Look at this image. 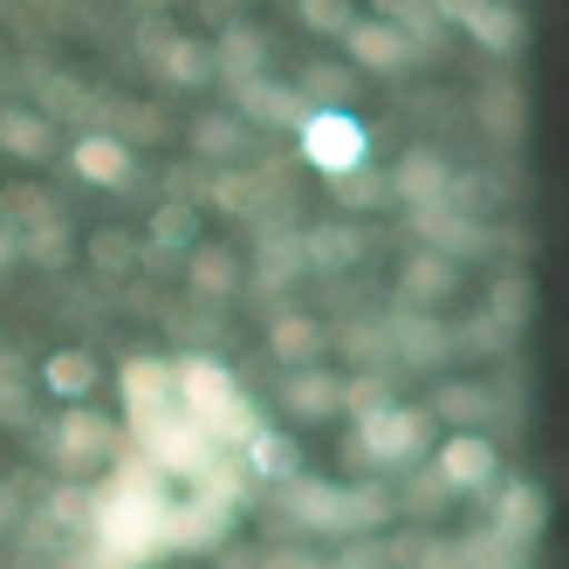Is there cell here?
Listing matches in <instances>:
<instances>
[{
  "label": "cell",
  "instance_id": "obj_46",
  "mask_svg": "<svg viewBox=\"0 0 569 569\" xmlns=\"http://www.w3.org/2000/svg\"><path fill=\"white\" fill-rule=\"evenodd\" d=\"M378 405H391V391H385V378H378V371H363V378H350V385H343V412H350V419L378 412Z\"/></svg>",
  "mask_w": 569,
  "mask_h": 569
},
{
  "label": "cell",
  "instance_id": "obj_15",
  "mask_svg": "<svg viewBox=\"0 0 569 569\" xmlns=\"http://www.w3.org/2000/svg\"><path fill=\"white\" fill-rule=\"evenodd\" d=\"M281 405H289L296 419L322 426V419H337V412H343V378H337V371H322V357H316V363H296L289 385H281Z\"/></svg>",
  "mask_w": 569,
  "mask_h": 569
},
{
  "label": "cell",
  "instance_id": "obj_38",
  "mask_svg": "<svg viewBox=\"0 0 569 569\" xmlns=\"http://www.w3.org/2000/svg\"><path fill=\"white\" fill-rule=\"evenodd\" d=\"M0 220L21 233V227L56 220V207H49V192H42V186H8V192H0Z\"/></svg>",
  "mask_w": 569,
  "mask_h": 569
},
{
  "label": "cell",
  "instance_id": "obj_36",
  "mask_svg": "<svg viewBox=\"0 0 569 569\" xmlns=\"http://www.w3.org/2000/svg\"><path fill=\"white\" fill-rule=\"evenodd\" d=\"M83 254H90V268H97V274L124 281V274L138 268V240H131L124 227H103V233H90V248H83Z\"/></svg>",
  "mask_w": 569,
  "mask_h": 569
},
{
  "label": "cell",
  "instance_id": "obj_31",
  "mask_svg": "<svg viewBox=\"0 0 569 569\" xmlns=\"http://www.w3.org/2000/svg\"><path fill=\"white\" fill-rule=\"evenodd\" d=\"M296 274H309L302 233H268V240H261V261H254V281H261V289H289Z\"/></svg>",
  "mask_w": 569,
  "mask_h": 569
},
{
  "label": "cell",
  "instance_id": "obj_50",
  "mask_svg": "<svg viewBox=\"0 0 569 569\" xmlns=\"http://www.w3.org/2000/svg\"><path fill=\"white\" fill-rule=\"evenodd\" d=\"M480 117H495L501 131H515V97H495V103H480Z\"/></svg>",
  "mask_w": 569,
  "mask_h": 569
},
{
  "label": "cell",
  "instance_id": "obj_27",
  "mask_svg": "<svg viewBox=\"0 0 569 569\" xmlns=\"http://www.w3.org/2000/svg\"><path fill=\"white\" fill-rule=\"evenodd\" d=\"M426 412H432V419H453L460 432H473L480 419H495L501 405H495V391H487V385H439Z\"/></svg>",
  "mask_w": 569,
  "mask_h": 569
},
{
  "label": "cell",
  "instance_id": "obj_8",
  "mask_svg": "<svg viewBox=\"0 0 569 569\" xmlns=\"http://www.w3.org/2000/svg\"><path fill=\"white\" fill-rule=\"evenodd\" d=\"M439 480L453 487V495H487V487L501 480V453H495V439L487 432H453L439 446Z\"/></svg>",
  "mask_w": 569,
  "mask_h": 569
},
{
  "label": "cell",
  "instance_id": "obj_14",
  "mask_svg": "<svg viewBox=\"0 0 569 569\" xmlns=\"http://www.w3.org/2000/svg\"><path fill=\"white\" fill-rule=\"evenodd\" d=\"M446 179H453V172H446V158L432 151V144H412V151H405L398 158V172L385 179L391 186V199H398V207H439V199H446Z\"/></svg>",
  "mask_w": 569,
  "mask_h": 569
},
{
  "label": "cell",
  "instance_id": "obj_39",
  "mask_svg": "<svg viewBox=\"0 0 569 569\" xmlns=\"http://www.w3.org/2000/svg\"><path fill=\"white\" fill-rule=\"evenodd\" d=\"M199 426H207V439H213V446H240V439H248L261 419H254V405L233 391V398L220 405V412H213V419H199Z\"/></svg>",
  "mask_w": 569,
  "mask_h": 569
},
{
  "label": "cell",
  "instance_id": "obj_34",
  "mask_svg": "<svg viewBox=\"0 0 569 569\" xmlns=\"http://www.w3.org/2000/svg\"><path fill=\"white\" fill-rule=\"evenodd\" d=\"M446 213H467V220H487L501 207V179H487V172H467V179H446V199H439Z\"/></svg>",
  "mask_w": 569,
  "mask_h": 569
},
{
  "label": "cell",
  "instance_id": "obj_48",
  "mask_svg": "<svg viewBox=\"0 0 569 569\" xmlns=\"http://www.w3.org/2000/svg\"><path fill=\"white\" fill-rule=\"evenodd\" d=\"M14 528H21V501H14V487L0 480V536H14Z\"/></svg>",
  "mask_w": 569,
  "mask_h": 569
},
{
  "label": "cell",
  "instance_id": "obj_37",
  "mask_svg": "<svg viewBox=\"0 0 569 569\" xmlns=\"http://www.w3.org/2000/svg\"><path fill=\"white\" fill-rule=\"evenodd\" d=\"M199 240V213L186 207V199H166V207L151 213V248H172V254H186Z\"/></svg>",
  "mask_w": 569,
  "mask_h": 569
},
{
  "label": "cell",
  "instance_id": "obj_1",
  "mask_svg": "<svg viewBox=\"0 0 569 569\" xmlns=\"http://www.w3.org/2000/svg\"><path fill=\"white\" fill-rule=\"evenodd\" d=\"M166 473H158L151 460H131V467H117L110 487L97 495V521H90V536H97V562L110 569H144L151 556H166Z\"/></svg>",
  "mask_w": 569,
  "mask_h": 569
},
{
  "label": "cell",
  "instance_id": "obj_52",
  "mask_svg": "<svg viewBox=\"0 0 569 569\" xmlns=\"http://www.w3.org/2000/svg\"><path fill=\"white\" fill-rule=\"evenodd\" d=\"M56 569H103L97 556H69V562H56Z\"/></svg>",
  "mask_w": 569,
  "mask_h": 569
},
{
  "label": "cell",
  "instance_id": "obj_25",
  "mask_svg": "<svg viewBox=\"0 0 569 569\" xmlns=\"http://www.w3.org/2000/svg\"><path fill=\"white\" fill-rule=\"evenodd\" d=\"M34 385H42L49 398H90L97 391V357L90 350H56L42 371H34Z\"/></svg>",
  "mask_w": 569,
  "mask_h": 569
},
{
  "label": "cell",
  "instance_id": "obj_45",
  "mask_svg": "<svg viewBox=\"0 0 569 569\" xmlns=\"http://www.w3.org/2000/svg\"><path fill=\"white\" fill-rule=\"evenodd\" d=\"M412 569H473V556L460 549V542H446V536H432V542H412V556H405Z\"/></svg>",
  "mask_w": 569,
  "mask_h": 569
},
{
  "label": "cell",
  "instance_id": "obj_2",
  "mask_svg": "<svg viewBox=\"0 0 569 569\" xmlns=\"http://www.w3.org/2000/svg\"><path fill=\"white\" fill-rule=\"evenodd\" d=\"M131 439H138V453L158 473H192L207 453H220V446L207 439V426L186 419L179 405H144V412H131Z\"/></svg>",
  "mask_w": 569,
  "mask_h": 569
},
{
  "label": "cell",
  "instance_id": "obj_19",
  "mask_svg": "<svg viewBox=\"0 0 569 569\" xmlns=\"http://www.w3.org/2000/svg\"><path fill=\"white\" fill-rule=\"evenodd\" d=\"M0 151L21 158V166H42V158H56V117H49V110L8 103V110H0Z\"/></svg>",
  "mask_w": 569,
  "mask_h": 569
},
{
  "label": "cell",
  "instance_id": "obj_32",
  "mask_svg": "<svg viewBox=\"0 0 569 569\" xmlns=\"http://www.w3.org/2000/svg\"><path fill=\"white\" fill-rule=\"evenodd\" d=\"M124 405H131V412H144V405H172V363L131 357L124 363Z\"/></svg>",
  "mask_w": 569,
  "mask_h": 569
},
{
  "label": "cell",
  "instance_id": "obj_20",
  "mask_svg": "<svg viewBox=\"0 0 569 569\" xmlns=\"http://www.w3.org/2000/svg\"><path fill=\"white\" fill-rule=\"evenodd\" d=\"M268 69V28L254 21H227L213 34V76H227V83H240V76H261Z\"/></svg>",
  "mask_w": 569,
  "mask_h": 569
},
{
  "label": "cell",
  "instance_id": "obj_26",
  "mask_svg": "<svg viewBox=\"0 0 569 569\" xmlns=\"http://www.w3.org/2000/svg\"><path fill=\"white\" fill-rule=\"evenodd\" d=\"M357 254H363V233H357V227H309V233H302V261L322 268V274L357 268Z\"/></svg>",
  "mask_w": 569,
  "mask_h": 569
},
{
  "label": "cell",
  "instance_id": "obj_12",
  "mask_svg": "<svg viewBox=\"0 0 569 569\" xmlns=\"http://www.w3.org/2000/svg\"><path fill=\"white\" fill-rule=\"evenodd\" d=\"M542 521H549V508H542L536 480H495V528H501L508 549H528L542 536Z\"/></svg>",
  "mask_w": 569,
  "mask_h": 569
},
{
  "label": "cell",
  "instance_id": "obj_47",
  "mask_svg": "<svg viewBox=\"0 0 569 569\" xmlns=\"http://www.w3.org/2000/svg\"><path fill=\"white\" fill-rule=\"evenodd\" d=\"M446 501H453V487L439 480V467H432V473H419L412 487H405V508H412V515H439Z\"/></svg>",
  "mask_w": 569,
  "mask_h": 569
},
{
  "label": "cell",
  "instance_id": "obj_6",
  "mask_svg": "<svg viewBox=\"0 0 569 569\" xmlns=\"http://www.w3.org/2000/svg\"><path fill=\"white\" fill-rule=\"evenodd\" d=\"M432 14H439V21H453V28H467L487 56H515V49H521V34H528L508 0H432Z\"/></svg>",
  "mask_w": 569,
  "mask_h": 569
},
{
  "label": "cell",
  "instance_id": "obj_5",
  "mask_svg": "<svg viewBox=\"0 0 569 569\" xmlns=\"http://www.w3.org/2000/svg\"><path fill=\"white\" fill-rule=\"evenodd\" d=\"M337 42L350 49L357 69H371V76H391V69H412V62H419V42H412L398 21H385V14H357Z\"/></svg>",
  "mask_w": 569,
  "mask_h": 569
},
{
  "label": "cell",
  "instance_id": "obj_42",
  "mask_svg": "<svg viewBox=\"0 0 569 569\" xmlns=\"http://www.w3.org/2000/svg\"><path fill=\"white\" fill-rule=\"evenodd\" d=\"M487 309H495L501 330H521V322H528V274H501L495 296H487Z\"/></svg>",
  "mask_w": 569,
  "mask_h": 569
},
{
  "label": "cell",
  "instance_id": "obj_18",
  "mask_svg": "<svg viewBox=\"0 0 569 569\" xmlns=\"http://www.w3.org/2000/svg\"><path fill=\"white\" fill-rule=\"evenodd\" d=\"M110 446H117V432H110L97 412H69V419H56V460H62L69 473L103 467V460H110Z\"/></svg>",
  "mask_w": 569,
  "mask_h": 569
},
{
  "label": "cell",
  "instance_id": "obj_51",
  "mask_svg": "<svg viewBox=\"0 0 569 569\" xmlns=\"http://www.w3.org/2000/svg\"><path fill=\"white\" fill-rule=\"evenodd\" d=\"M8 268H14V227L0 220V274H8Z\"/></svg>",
  "mask_w": 569,
  "mask_h": 569
},
{
  "label": "cell",
  "instance_id": "obj_23",
  "mask_svg": "<svg viewBox=\"0 0 569 569\" xmlns=\"http://www.w3.org/2000/svg\"><path fill=\"white\" fill-rule=\"evenodd\" d=\"M322 343H330V337H322V322L302 316V309H281L268 322V350H274V363H289V371H296V363H316Z\"/></svg>",
  "mask_w": 569,
  "mask_h": 569
},
{
  "label": "cell",
  "instance_id": "obj_11",
  "mask_svg": "<svg viewBox=\"0 0 569 569\" xmlns=\"http://www.w3.org/2000/svg\"><path fill=\"white\" fill-rule=\"evenodd\" d=\"M69 166H76V179H90V186H131L138 158H131V138H117V131H83V138L69 144Z\"/></svg>",
  "mask_w": 569,
  "mask_h": 569
},
{
  "label": "cell",
  "instance_id": "obj_17",
  "mask_svg": "<svg viewBox=\"0 0 569 569\" xmlns=\"http://www.w3.org/2000/svg\"><path fill=\"white\" fill-rule=\"evenodd\" d=\"M151 62H158V76H166L172 90H207L213 83V42L207 34H172L166 28V42L151 49Z\"/></svg>",
  "mask_w": 569,
  "mask_h": 569
},
{
  "label": "cell",
  "instance_id": "obj_35",
  "mask_svg": "<svg viewBox=\"0 0 569 569\" xmlns=\"http://www.w3.org/2000/svg\"><path fill=\"white\" fill-rule=\"evenodd\" d=\"M371 8L385 14V21H398L405 34H412V42H419V56L439 42V34H446V21L432 14V0H371Z\"/></svg>",
  "mask_w": 569,
  "mask_h": 569
},
{
  "label": "cell",
  "instance_id": "obj_9",
  "mask_svg": "<svg viewBox=\"0 0 569 569\" xmlns=\"http://www.w3.org/2000/svg\"><path fill=\"white\" fill-rule=\"evenodd\" d=\"M233 391L240 385H233V371H227L220 357H179L172 363V405H179L186 419H213Z\"/></svg>",
  "mask_w": 569,
  "mask_h": 569
},
{
  "label": "cell",
  "instance_id": "obj_7",
  "mask_svg": "<svg viewBox=\"0 0 569 569\" xmlns=\"http://www.w3.org/2000/svg\"><path fill=\"white\" fill-rule=\"evenodd\" d=\"M302 90L296 83H274V76L261 69V76H240L233 83V117L240 124H268V131H296L302 124Z\"/></svg>",
  "mask_w": 569,
  "mask_h": 569
},
{
  "label": "cell",
  "instance_id": "obj_49",
  "mask_svg": "<svg viewBox=\"0 0 569 569\" xmlns=\"http://www.w3.org/2000/svg\"><path fill=\"white\" fill-rule=\"evenodd\" d=\"M268 569H322V556H302V549H281V556H268Z\"/></svg>",
  "mask_w": 569,
  "mask_h": 569
},
{
  "label": "cell",
  "instance_id": "obj_28",
  "mask_svg": "<svg viewBox=\"0 0 569 569\" xmlns=\"http://www.w3.org/2000/svg\"><path fill=\"white\" fill-rule=\"evenodd\" d=\"M0 426H8V432L34 426V371L21 357H8V350H0Z\"/></svg>",
  "mask_w": 569,
  "mask_h": 569
},
{
  "label": "cell",
  "instance_id": "obj_13",
  "mask_svg": "<svg viewBox=\"0 0 569 569\" xmlns=\"http://www.w3.org/2000/svg\"><path fill=\"white\" fill-rule=\"evenodd\" d=\"M227 521H233V508H227V501L192 495V501L166 508V549H220Z\"/></svg>",
  "mask_w": 569,
  "mask_h": 569
},
{
  "label": "cell",
  "instance_id": "obj_44",
  "mask_svg": "<svg viewBox=\"0 0 569 569\" xmlns=\"http://www.w3.org/2000/svg\"><path fill=\"white\" fill-rule=\"evenodd\" d=\"M254 199H261V179H248V172H220L213 179V207L220 213H254Z\"/></svg>",
  "mask_w": 569,
  "mask_h": 569
},
{
  "label": "cell",
  "instance_id": "obj_53",
  "mask_svg": "<svg viewBox=\"0 0 569 569\" xmlns=\"http://www.w3.org/2000/svg\"><path fill=\"white\" fill-rule=\"evenodd\" d=\"M343 569H350V562H343Z\"/></svg>",
  "mask_w": 569,
  "mask_h": 569
},
{
  "label": "cell",
  "instance_id": "obj_30",
  "mask_svg": "<svg viewBox=\"0 0 569 569\" xmlns=\"http://www.w3.org/2000/svg\"><path fill=\"white\" fill-rule=\"evenodd\" d=\"M192 151L213 158V166H233V158L248 151V124H240V117H227V110L199 117V124H192Z\"/></svg>",
  "mask_w": 569,
  "mask_h": 569
},
{
  "label": "cell",
  "instance_id": "obj_43",
  "mask_svg": "<svg viewBox=\"0 0 569 569\" xmlns=\"http://www.w3.org/2000/svg\"><path fill=\"white\" fill-rule=\"evenodd\" d=\"M296 14H302V28H309V34H343V28L357 21L350 0H296Z\"/></svg>",
  "mask_w": 569,
  "mask_h": 569
},
{
  "label": "cell",
  "instance_id": "obj_41",
  "mask_svg": "<svg viewBox=\"0 0 569 569\" xmlns=\"http://www.w3.org/2000/svg\"><path fill=\"white\" fill-rule=\"evenodd\" d=\"M42 521H56V528H90L97 521V495H90V487H56L49 508H42Z\"/></svg>",
  "mask_w": 569,
  "mask_h": 569
},
{
  "label": "cell",
  "instance_id": "obj_29",
  "mask_svg": "<svg viewBox=\"0 0 569 569\" xmlns=\"http://www.w3.org/2000/svg\"><path fill=\"white\" fill-rule=\"evenodd\" d=\"M14 261H34V268H69L76 261V240H69V227L62 220H42V227H21L14 233Z\"/></svg>",
  "mask_w": 569,
  "mask_h": 569
},
{
  "label": "cell",
  "instance_id": "obj_22",
  "mask_svg": "<svg viewBox=\"0 0 569 569\" xmlns=\"http://www.w3.org/2000/svg\"><path fill=\"white\" fill-rule=\"evenodd\" d=\"M240 460H248V473H254V480L281 487V480H296V473H302V446H296L289 432H268V426H254L248 439H240Z\"/></svg>",
  "mask_w": 569,
  "mask_h": 569
},
{
  "label": "cell",
  "instance_id": "obj_4",
  "mask_svg": "<svg viewBox=\"0 0 569 569\" xmlns=\"http://www.w3.org/2000/svg\"><path fill=\"white\" fill-rule=\"evenodd\" d=\"M432 412H419V405H378V412H363L357 419V453L363 467H412L426 453V439H432Z\"/></svg>",
  "mask_w": 569,
  "mask_h": 569
},
{
  "label": "cell",
  "instance_id": "obj_40",
  "mask_svg": "<svg viewBox=\"0 0 569 569\" xmlns=\"http://www.w3.org/2000/svg\"><path fill=\"white\" fill-rule=\"evenodd\" d=\"M330 186H337V199H343L350 213H371V207H391V186H385L378 172H363V166H357V172H343V179H330Z\"/></svg>",
  "mask_w": 569,
  "mask_h": 569
},
{
  "label": "cell",
  "instance_id": "obj_16",
  "mask_svg": "<svg viewBox=\"0 0 569 569\" xmlns=\"http://www.w3.org/2000/svg\"><path fill=\"white\" fill-rule=\"evenodd\" d=\"M453 289H460V261H446L439 248L405 254V268H398V296H405V309H432V302H446Z\"/></svg>",
  "mask_w": 569,
  "mask_h": 569
},
{
  "label": "cell",
  "instance_id": "obj_10",
  "mask_svg": "<svg viewBox=\"0 0 569 569\" xmlns=\"http://www.w3.org/2000/svg\"><path fill=\"white\" fill-rule=\"evenodd\" d=\"M289 487V515L302 521V528H322V536H357V515H350V487H337V480H281Z\"/></svg>",
  "mask_w": 569,
  "mask_h": 569
},
{
  "label": "cell",
  "instance_id": "obj_33",
  "mask_svg": "<svg viewBox=\"0 0 569 569\" xmlns=\"http://www.w3.org/2000/svg\"><path fill=\"white\" fill-rule=\"evenodd\" d=\"M296 90H302V103H322V110H343V103L357 97V76H350V69H337V62H309V69L296 76Z\"/></svg>",
  "mask_w": 569,
  "mask_h": 569
},
{
  "label": "cell",
  "instance_id": "obj_3",
  "mask_svg": "<svg viewBox=\"0 0 569 569\" xmlns=\"http://www.w3.org/2000/svg\"><path fill=\"white\" fill-rule=\"evenodd\" d=\"M296 144H302V166L322 172V179H343V172H357L363 158H371V131H363L350 110H322V103L302 110Z\"/></svg>",
  "mask_w": 569,
  "mask_h": 569
},
{
  "label": "cell",
  "instance_id": "obj_24",
  "mask_svg": "<svg viewBox=\"0 0 569 569\" xmlns=\"http://www.w3.org/2000/svg\"><path fill=\"white\" fill-rule=\"evenodd\" d=\"M391 343H398V357L412 363V371H432L446 357V330L432 322V309H398L391 316Z\"/></svg>",
  "mask_w": 569,
  "mask_h": 569
},
{
  "label": "cell",
  "instance_id": "obj_21",
  "mask_svg": "<svg viewBox=\"0 0 569 569\" xmlns=\"http://www.w3.org/2000/svg\"><path fill=\"white\" fill-rule=\"evenodd\" d=\"M179 268H186V289H192V296H213V302H220V296L240 289V254L220 248V240H213V248H207V240H192Z\"/></svg>",
  "mask_w": 569,
  "mask_h": 569
}]
</instances>
